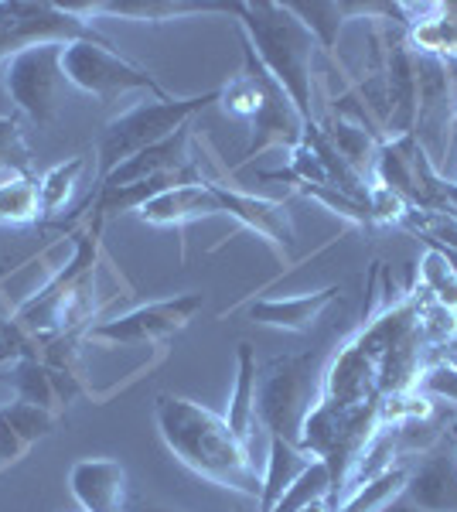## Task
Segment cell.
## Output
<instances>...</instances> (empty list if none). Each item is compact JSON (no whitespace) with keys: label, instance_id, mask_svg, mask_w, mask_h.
I'll return each instance as SVG.
<instances>
[{"label":"cell","instance_id":"obj_15","mask_svg":"<svg viewBox=\"0 0 457 512\" xmlns=\"http://www.w3.org/2000/svg\"><path fill=\"white\" fill-rule=\"evenodd\" d=\"M65 11L79 14V18H123V21H144V24H164L174 18H188V14H209L226 11L229 4H188V0H82V4H62Z\"/></svg>","mask_w":457,"mask_h":512},{"label":"cell","instance_id":"obj_21","mask_svg":"<svg viewBox=\"0 0 457 512\" xmlns=\"http://www.w3.org/2000/svg\"><path fill=\"white\" fill-rule=\"evenodd\" d=\"M256 383H260L256 349L249 342H243L236 352V390H232V400H229L226 424L246 448H253V434H256V427H260V420H256Z\"/></svg>","mask_w":457,"mask_h":512},{"label":"cell","instance_id":"obj_8","mask_svg":"<svg viewBox=\"0 0 457 512\" xmlns=\"http://www.w3.org/2000/svg\"><path fill=\"white\" fill-rule=\"evenodd\" d=\"M62 41H48V45H35L28 52L14 55L0 72L11 103L18 106L28 120L35 123H52L58 113V82H62Z\"/></svg>","mask_w":457,"mask_h":512},{"label":"cell","instance_id":"obj_2","mask_svg":"<svg viewBox=\"0 0 457 512\" xmlns=\"http://www.w3.org/2000/svg\"><path fill=\"white\" fill-rule=\"evenodd\" d=\"M229 14L243 31L249 52L270 72L273 82L290 96L304 123H314V52L318 38L287 4L256 0V4H229Z\"/></svg>","mask_w":457,"mask_h":512},{"label":"cell","instance_id":"obj_1","mask_svg":"<svg viewBox=\"0 0 457 512\" xmlns=\"http://www.w3.org/2000/svg\"><path fill=\"white\" fill-rule=\"evenodd\" d=\"M157 431L174 458L195 475L209 478L229 492L260 499L263 475H256L253 451L229 431L226 417L212 414L209 407L185 396L161 393L154 403Z\"/></svg>","mask_w":457,"mask_h":512},{"label":"cell","instance_id":"obj_3","mask_svg":"<svg viewBox=\"0 0 457 512\" xmlns=\"http://www.w3.org/2000/svg\"><path fill=\"white\" fill-rule=\"evenodd\" d=\"M99 226L103 222L93 219V229L76 236L69 263L38 294H31L28 301L14 308L11 318L21 321L41 345L62 338L76 321H86L96 311L93 287H96V263H99Z\"/></svg>","mask_w":457,"mask_h":512},{"label":"cell","instance_id":"obj_9","mask_svg":"<svg viewBox=\"0 0 457 512\" xmlns=\"http://www.w3.org/2000/svg\"><path fill=\"white\" fill-rule=\"evenodd\" d=\"M202 304H205V297L195 291L174 294V297H164V301L127 311V315H120V318L89 325L86 332H82V338L93 345H106V349L147 345V342H157V338H168L174 332H181V328L202 311Z\"/></svg>","mask_w":457,"mask_h":512},{"label":"cell","instance_id":"obj_37","mask_svg":"<svg viewBox=\"0 0 457 512\" xmlns=\"http://www.w3.org/2000/svg\"><path fill=\"white\" fill-rule=\"evenodd\" d=\"M454 130H457V113H454Z\"/></svg>","mask_w":457,"mask_h":512},{"label":"cell","instance_id":"obj_27","mask_svg":"<svg viewBox=\"0 0 457 512\" xmlns=\"http://www.w3.org/2000/svg\"><path fill=\"white\" fill-rule=\"evenodd\" d=\"M41 216V192L31 175L0 178V222L7 226H28Z\"/></svg>","mask_w":457,"mask_h":512},{"label":"cell","instance_id":"obj_26","mask_svg":"<svg viewBox=\"0 0 457 512\" xmlns=\"http://www.w3.org/2000/svg\"><path fill=\"white\" fill-rule=\"evenodd\" d=\"M406 472H410L406 465H389L386 472H379L376 478L362 482L359 489L348 492L335 512H386L389 502H393L406 485Z\"/></svg>","mask_w":457,"mask_h":512},{"label":"cell","instance_id":"obj_17","mask_svg":"<svg viewBox=\"0 0 457 512\" xmlns=\"http://www.w3.org/2000/svg\"><path fill=\"white\" fill-rule=\"evenodd\" d=\"M219 212L222 205L219 195H215V185L205 178V181H191V185H174L168 192L154 195L137 216L147 226H188V222L219 216Z\"/></svg>","mask_w":457,"mask_h":512},{"label":"cell","instance_id":"obj_23","mask_svg":"<svg viewBox=\"0 0 457 512\" xmlns=\"http://www.w3.org/2000/svg\"><path fill=\"white\" fill-rule=\"evenodd\" d=\"M318 127L324 130V137L335 144V151L342 154V158L352 164L359 175L369 178L372 164H376V154H379V144L386 137H382L379 130L365 127V123H352V120H345V117L318 123Z\"/></svg>","mask_w":457,"mask_h":512},{"label":"cell","instance_id":"obj_6","mask_svg":"<svg viewBox=\"0 0 457 512\" xmlns=\"http://www.w3.org/2000/svg\"><path fill=\"white\" fill-rule=\"evenodd\" d=\"M106 41L93 28V21L65 11L62 4L52 0H0V72L14 55L28 52L35 45L48 41Z\"/></svg>","mask_w":457,"mask_h":512},{"label":"cell","instance_id":"obj_31","mask_svg":"<svg viewBox=\"0 0 457 512\" xmlns=\"http://www.w3.org/2000/svg\"><path fill=\"white\" fill-rule=\"evenodd\" d=\"M28 140L18 117H0V178L4 175H28Z\"/></svg>","mask_w":457,"mask_h":512},{"label":"cell","instance_id":"obj_5","mask_svg":"<svg viewBox=\"0 0 457 512\" xmlns=\"http://www.w3.org/2000/svg\"><path fill=\"white\" fill-rule=\"evenodd\" d=\"M318 390L311 386V355H277L260 369L256 420L270 437L301 448V427Z\"/></svg>","mask_w":457,"mask_h":512},{"label":"cell","instance_id":"obj_10","mask_svg":"<svg viewBox=\"0 0 457 512\" xmlns=\"http://www.w3.org/2000/svg\"><path fill=\"white\" fill-rule=\"evenodd\" d=\"M386 512H457V454L451 437L434 444L406 472V485Z\"/></svg>","mask_w":457,"mask_h":512},{"label":"cell","instance_id":"obj_11","mask_svg":"<svg viewBox=\"0 0 457 512\" xmlns=\"http://www.w3.org/2000/svg\"><path fill=\"white\" fill-rule=\"evenodd\" d=\"M212 185H215V195H219V205H222L226 216L243 222L246 229H253L256 236L267 239V243L284 256V260L294 256L297 233H294V222H290V212H287L284 202L246 195V192H239V188L219 185V181H212Z\"/></svg>","mask_w":457,"mask_h":512},{"label":"cell","instance_id":"obj_24","mask_svg":"<svg viewBox=\"0 0 457 512\" xmlns=\"http://www.w3.org/2000/svg\"><path fill=\"white\" fill-rule=\"evenodd\" d=\"M427 250L420 256V291L440 308L457 315V260L434 239H423Z\"/></svg>","mask_w":457,"mask_h":512},{"label":"cell","instance_id":"obj_13","mask_svg":"<svg viewBox=\"0 0 457 512\" xmlns=\"http://www.w3.org/2000/svg\"><path fill=\"white\" fill-rule=\"evenodd\" d=\"M82 512H127V468L113 458H82L69 472Z\"/></svg>","mask_w":457,"mask_h":512},{"label":"cell","instance_id":"obj_34","mask_svg":"<svg viewBox=\"0 0 457 512\" xmlns=\"http://www.w3.org/2000/svg\"><path fill=\"white\" fill-rule=\"evenodd\" d=\"M444 198H447V205H451V216L457 219V185L447 178H444Z\"/></svg>","mask_w":457,"mask_h":512},{"label":"cell","instance_id":"obj_29","mask_svg":"<svg viewBox=\"0 0 457 512\" xmlns=\"http://www.w3.org/2000/svg\"><path fill=\"white\" fill-rule=\"evenodd\" d=\"M321 499H331V472L321 458H314L311 465L297 475V482L280 495V502L270 512H301L304 506L321 502Z\"/></svg>","mask_w":457,"mask_h":512},{"label":"cell","instance_id":"obj_25","mask_svg":"<svg viewBox=\"0 0 457 512\" xmlns=\"http://www.w3.org/2000/svg\"><path fill=\"white\" fill-rule=\"evenodd\" d=\"M11 376H14V400L35 403V407L48 410V414L58 417L62 400H58L55 376H52V369H48L45 362H41V359H21V362H14V366H11Z\"/></svg>","mask_w":457,"mask_h":512},{"label":"cell","instance_id":"obj_14","mask_svg":"<svg viewBox=\"0 0 457 512\" xmlns=\"http://www.w3.org/2000/svg\"><path fill=\"white\" fill-rule=\"evenodd\" d=\"M396 14H410L406 38L413 52L457 62V0L454 4H396Z\"/></svg>","mask_w":457,"mask_h":512},{"label":"cell","instance_id":"obj_22","mask_svg":"<svg viewBox=\"0 0 457 512\" xmlns=\"http://www.w3.org/2000/svg\"><path fill=\"white\" fill-rule=\"evenodd\" d=\"M311 454L301 451L297 444L284 441V437H270V454H267V472H263V489H260V506L256 512H270L280 502L290 485L297 482V475L311 465Z\"/></svg>","mask_w":457,"mask_h":512},{"label":"cell","instance_id":"obj_7","mask_svg":"<svg viewBox=\"0 0 457 512\" xmlns=\"http://www.w3.org/2000/svg\"><path fill=\"white\" fill-rule=\"evenodd\" d=\"M62 76L82 93L96 99H113L123 93H151L154 99H171L151 72L113 52L110 41H69L62 52Z\"/></svg>","mask_w":457,"mask_h":512},{"label":"cell","instance_id":"obj_4","mask_svg":"<svg viewBox=\"0 0 457 512\" xmlns=\"http://www.w3.org/2000/svg\"><path fill=\"white\" fill-rule=\"evenodd\" d=\"M209 103H219V89H209L202 96H185V99L171 96V99H154V103H137L134 110L113 117L103 130V144H99V175L106 178L113 168H120L134 154L161 144L164 137L178 134Z\"/></svg>","mask_w":457,"mask_h":512},{"label":"cell","instance_id":"obj_32","mask_svg":"<svg viewBox=\"0 0 457 512\" xmlns=\"http://www.w3.org/2000/svg\"><path fill=\"white\" fill-rule=\"evenodd\" d=\"M369 216H372V222H396V226H406L410 216H413V205L406 202L400 192H393V188L376 185V181H372V188H369Z\"/></svg>","mask_w":457,"mask_h":512},{"label":"cell","instance_id":"obj_36","mask_svg":"<svg viewBox=\"0 0 457 512\" xmlns=\"http://www.w3.org/2000/svg\"><path fill=\"white\" fill-rule=\"evenodd\" d=\"M447 437H451V444H454V454H457V420H454V424H451V434H447Z\"/></svg>","mask_w":457,"mask_h":512},{"label":"cell","instance_id":"obj_35","mask_svg":"<svg viewBox=\"0 0 457 512\" xmlns=\"http://www.w3.org/2000/svg\"><path fill=\"white\" fill-rule=\"evenodd\" d=\"M301 512H335V509H331L328 499H321V502H311V506H304Z\"/></svg>","mask_w":457,"mask_h":512},{"label":"cell","instance_id":"obj_30","mask_svg":"<svg viewBox=\"0 0 457 512\" xmlns=\"http://www.w3.org/2000/svg\"><path fill=\"white\" fill-rule=\"evenodd\" d=\"M294 188L301 195L311 198V202L324 205L328 212H335V216L355 222V226H376L372 216H369V205L355 202V198H348L345 192H338V188H331V185H294Z\"/></svg>","mask_w":457,"mask_h":512},{"label":"cell","instance_id":"obj_38","mask_svg":"<svg viewBox=\"0 0 457 512\" xmlns=\"http://www.w3.org/2000/svg\"><path fill=\"white\" fill-rule=\"evenodd\" d=\"M236 512H243V509H236Z\"/></svg>","mask_w":457,"mask_h":512},{"label":"cell","instance_id":"obj_33","mask_svg":"<svg viewBox=\"0 0 457 512\" xmlns=\"http://www.w3.org/2000/svg\"><path fill=\"white\" fill-rule=\"evenodd\" d=\"M440 359L451 362V366L457 369V335H454V338H447V342L440 345Z\"/></svg>","mask_w":457,"mask_h":512},{"label":"cell","instance_id":"obj_18","mask_svg":"<svg viewBox=\"0 0 457 512\" xmlns=\"http://www.w3.org/2000/svg\"><path fill=\"white\" fill-rule=\"evenodd\" d=\"M55 424L58 417L35 407V403H24V400L0 403V468L21 461L38 437L55 431Z\"/></svg>","mask_w":457,"mask_h":512},{"label":"cell","instance_id":"obj_16","mask_svg":"<svg viewBox=\"0 0 457 512\" xmlns=\"http://www.w3.org/2000/svg\"><path fill=\"white\" fill-rule=\"evenodd\" d=\"M342 287H324V291H311V294H294V297H260V301L246 304V315L256 321V325L267 328H284V332H311L318 325V318L331 304L338 301Z\"/></svg>","mask_w":457,"mask_h":512},{"label":"cell","instance_id":"obj_28","mask_svg":"<svg viewBox=\"0 0 457 512\" xmlns=\"http://www.w3.org/2000/svg\"><path fill=\"white\" fill-rule=\"evenodd\" d=\"M86 171V158L76 154V158L69 161H58L52 168L45 171V175L38 178V192H41V216H55L58 209H62L65 202L72 198L79 185V175Z\"/></svg>","mask_w":457,"mask_h":512},{"label":"cell","instance_id":"obj_19","mask_svg":"<svg viewBox=\"0 0 457 512\" xmlns=\"http://www.w3.org/2000/svg\"><path fill=\"white\" fill-rule=\"evenodd\" d=\"M191 127H181L178 134L164 137L161 144L147 147V151L134 154L130 161H123L120 168H113L110 175L103 178V188H116V185H134V181H147L157 175H168V171H178L191 164L188 158V144H191Z\"/></svg>","mask_w":457,"mask_h":512},{"label":"cell","instance_id":"obj_12","mask_svg":"<svg viewBox=\"0 0 457 512\" xmlns=\"http://www.w3.org/2000/svg\"><path fill=\"white\" fill-rule=\"evenodd\" d=\"M304 117L297 113V106L290 103V96L273 82V76L263 69V103L256 110V117L249 120L253 140L246 144L243 161H253L256 154L270 151V147H290L294 151L304 140Z\"/></svg>","mask_w":457,"mask_h":512},{"label":"cell","instance_id":"obj_20","mask_svg":"<svg viewBox=\"0 0 457 512\" xmlns=\"http://www.w3.org/2000/svg\"><path fill=\"white\" fill-rule=\"evenodd\" d=\"M287 7L307 24V31H311V35L318 38V45L331 55H335L338 31H342L345 21L379 18V14H389V18H393V4H348V0L335 4V0H318V4H287Z\"/></svg>","mask_w":457,"mask_h":512}]
</instances>
